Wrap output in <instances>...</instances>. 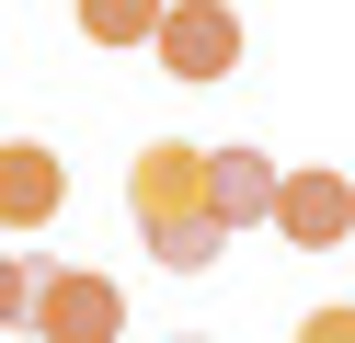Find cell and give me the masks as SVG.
I'll use <instances>...</instances> for the list:
<instances>
[{
    "label": "cell",
    "instance_id": "cell-1",
    "mask_svg": "<svg viewBox=\"0 0 355 343\" xmlns=\"http://www.w3.org/2000/svg\"><path fill=\"white\" fill-rule=\"evenodd\" d=\"M126 218H138V240L161 252L172 274H207L218 252L241 240V229L218 218V149H195V137H149V149L126 160Z\"/></svg>",
    "mask_w": 355,
    "mask_h": 343
},
{
    "label": "cell",
    "instance_id": "cell-2",
    "mask_svg": "<svg viewBox=\"0 0 355 343\" xmlns=\"http://www.w3.org/2000/svg\"><path fill=\"white\" fill-rule=\"evenodd\" d=\"M24 332L35 343H115L126 332V286H115V274H80V263H35Z\"/></svg>",
    "mask_w": 355,
    "mask_h": 343
},
{
    "label": "cell",
    "instance_id": "cell-3",
    "mask_svg": "<svg viewBox=\"0 0 355 343\" xmlns=\"http://www.w3.org/2000/svg\"><path fill=\"white\" fill-rule=\"evenodd\" d=\"M161 69H172V80H195V91L230 80V69H241V12H230V0H172V23H161Z\"/></svg>",
    "mask_w": 355,
    "mask_h": 343
},
{
    "label": "cell",
    "instance_id": "cell-4",
    "mask_svg": "<svg viewBox=\"0 0 355 343\" xmlns=\"http://www.w3.org/2000/svg\"><path fill=\"white\" fill-rule=\"evenodd\" d=\"M69 206V160L46 137H0V229H46Z\"/></svg>",
    "mask_w": 355,
    "mask_h": 343
},
{
    "label": "cell",
    "instance_id": "cell-5",
    "mask_svg": "<svg viewBox=\"0 0 355 343\" xmlns=\"http://www.w3.org/2000/svg\"><path fill=\"white\" fill-rule=\"evenodd\" d=\"M275 229L298 252H332V240H355V183L344 172H286V195H275Z\"/></svg>",
    "mask_w": 355,
    "mask_h": 343
},
{
    "label": "cell",
    "instance_id": "cell-6",
    "mask_svg": "<svg viewBox=\"0 0 355 343\" xmlns=\"http://www.w3.org/2000/svg\"><path fill=\"white\" fill-rule=\"evenodd\" d=\"M275 195H286V160L252 149V137H230L218 149V218L230 229H275Z\"/></svg>",
    "mask_w": 355,
    "mask_h": 343
},
{
    "label": "cell",
    "instance_id": "cell-7",
    "mask_svg": "<svg viewBox=\"0 0 355 343\" xmlns=\"http://www.w3.org/2000/svg\"><path fill=\"white\" fill-rule=\"evenodd\" d=\"M69 12H80V35H92V46H161L172 0H69Z\"/></svg>",
    "mask_w": 355,
    "mask_h": 343
},
{
    "label": "cell",
    "instance_id": "cell-8",
    "mask_svg": "<svg viewBox=\"0 0 355 343\" xmlns=\"http://www.w3.org/2000/svg\"><path fill=\"white\" fill-rule=\"evenodd\" d=\"M35 309V263H24V252H0V320H24Z\"/></svg>",
    "mask_w": 355,
    "mask_h": 343
},
{
    "label": "cell",
    "instance_id": "cell-9",
    "mask_svg": "<svg viewBox=\"0 0 355 343\" xmlns=\"http://www.w3.org/2000/svg\"><path fill=\"white\" fill-rule=\"evenodd\" d=\"M298 343H355V309H309V320H298Z\"/></svg>",
    "mask_w": 355,
    "mask_h": 343
},
{
    "label": "cell",
    "instance_id": "cell-10",
    "mask_svg": "<svg viewBox=\"0 0 355 343\" xmlns=\"http://www.w3.org/2000/svg\"><path fill=\"white\" fill-rule=\"evenodd\" d=\"M172 343H207V332H172Z\"/></svg>",
    "mask_w": 355,
    "mask_h": 343
}]
</instances>
